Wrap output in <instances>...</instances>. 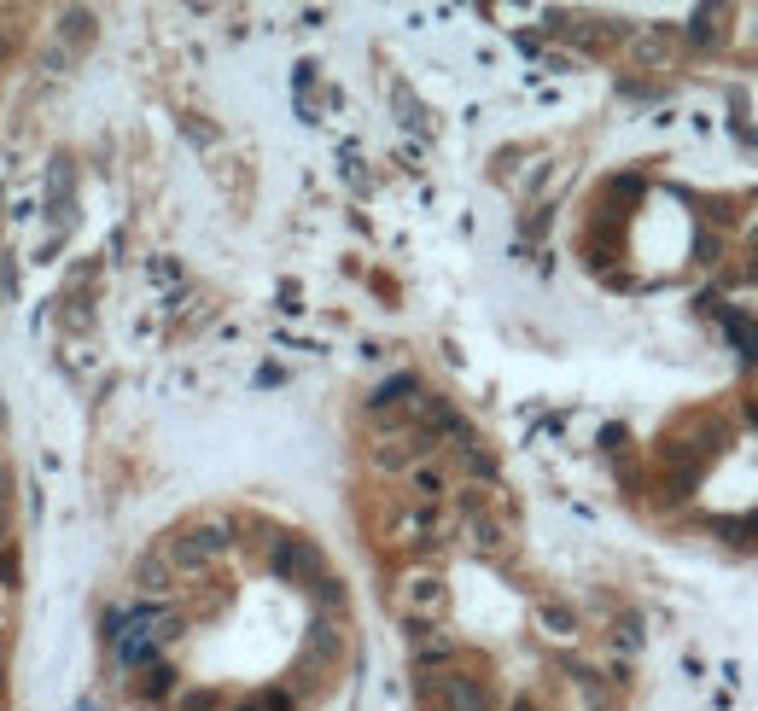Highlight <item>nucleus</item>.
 <instances>
[{
	"mask_svg": "<svg viewBox=\"0 0 758 711\" xmlns=\"http://www.w3.org/2000/svg\"><path fill=\"white\" fill-rule=\"evenodd\" d=\"M689 41H700V47L712 41V12H700V18H689Z\"/></svg>",
	"mask_w": 758,
	"mask_h": 711,
	"instance_id": "11",
	"label": "nucleus"
},
{
	"mask_svg": "<svg viewBox=\"0 0 758 711\" xmlns=\"http://www.w3.org/2000/svg\"><path fill=\"white\" fill-rule=\"evenodd\" d=\"M269 566H275L280 577H298V583H304V577H310L315 566H321V560H315V548H310V542L280 537V542H275V554H269Z\"/></svg>",
	"mask_w": 758,
	"mask_h": 711,
	"instance_id": "5",
	"label": "nucleus"
},
{
	"mask_svg": "<svg viewBox=\"0 0 758 711\" xmlns=\"http://www.w3.org/2000/svg\"><path fill=\"white\" fill-rule=\"evenodd\" d=\"M170 636H175V618H164V612H135L117 630V665H146Z\"/></svg>",
	"mask_w": 758,
	"mask_h": 711,
	"instance_id": "1",
	"label": "nucleus"
},
{
	"mask_svg": "<svg viewBox=\"0 0 758 711\" xmlns=\"http://www.w3.org/2000/svg\"><path fill=\"white\" fill-rule=\"evenodd\" d=\"M455 642L449 636H426V630H414V659H449Z\"/></svg>",
	"mask_w": 758,
	"mask_h": 711,
	"instance_id": "9",
	"label": "nucleus"
},
{
	"mask_svg": "<svg viewBox=\"0 0 758 711\" xmlns=\"http://www.w3.org/2000/svg\"><path fill=\"white\" fill-rule=\"evenodd\" d=\"M222 548H228V525H199V531H181L170 542V560L181 572H205Z\"/></svg>",
	"mask_w": 758,
	"mask_h": 711,
	"instance_id": "2",
	"label": "nucleus"
},
{
	"mask_svg": "<svg viewBox=\"0 0 758 711\" xmlns=\"http://www.w3.org/2000/svg\"><path fill=\"white\" fill-rule=\"evenodd\" d=\"M438 694H444V711H490V688L479 677H444Z\"/></svg>",
	"mask_w": 758,
	"mask_h": 711,
	"instance_id": "6",
	"label": "nucleus"
},
{
	"mask_svg": "<svg viewBox=\"0 0 758 711\" xmlns=\"http://www.w3.org/2000/svg\"><path fill=\"white\" fill-rule=\"evenodd\" d=\"M409 490L420 496V502H444L449 473L438 467V461H414V467H409Z\"/></svg>",
	"mask_w": 758,
	"mask_h": 711,
	"instance_id": "7",
	"label": "nucleus"
},
{
	"mask_svg": "<svg viewBox=\"0 0 758 711\" xmlns=\"http://www.w3.org/2000/svg\"><path fill=\"white\" fill-rule=\"evenodd\" d=\"M537 618H543V630H549L554 642H572V636H578V618H572L566 607H554V601H543V607H537Z\"/></svg>",
	"mask_w": 758,
	"mask_h": 711,
	"instance_id": "8",
	"label": "nucleus"
},
{
	"mask_svg": "<svg viewBox=\"0 0 758 711\" xmlns=\"http://www.w3.org/2000/svg\"><path fill=\"white\" fill-rule=\"evenodd\" d=\"M426 449H432V443L420 438V432H414V438H385L374 449V467L379 473H403V467H414V461H426Z\"/></svg>",
	"mask_w": 758,
	"mask_h": 711,
	"instance_id": "4",
	"label": "nucleus"
},
{
	"mask_svg": "<svg viewBox=\"0 0 758 711\" xmlns=\"http://www.w3.org/2000/svg\"><path fill=\"white\" fill-rule=\"evenodd\" d=\"M6 531H12V473L0 467V548H6Z\"/></svg>",
	"mask_w": 758,
	"mask_h": 711,
	"instance_id": "10",
	"label": "nucleus"
},
{
	"mask_svg": "<svg viewBox=\"0 0 758 711\" xmlns=\"http://www.w3.org/2000/svg\"><path fill=\"white\" fill-rule=\"evenodd\" d=\"M0 618H6V589H0Z\"/></svg>",
	"mask_w": 758,
	"mask_h": 711,
	"instance_id": "14",
	"label": "nucleus"
},
{
	"mask_svg": "<svg viewBox=\"0 0 758 711\" xmlns=\"http://www.w3.org/2000/svg\"><path fill=\"white\" fill-rule=\"evenodd\" d=\"M514 711H537V706H531V694H519V700H514Z\"/></svg>",
	"mask_w": 758,
	"mask_h": 711,
	"instance_id": "13",
	"label": "nucleus"
},
{
	"mask_svg": "<svg viewBox=\"0 0 758 711\" xmlns=\"http://www.w3.org/2000/svg\"><path fill=\"white\" fill-rule=\"evenodd\" d=\"M449 601V589H444V577L438 572H409L403 583H397V607L409 612V618H438Z\"/></svg>",
	"mask_w": 758,
	"mask_h": 711,
	"instance_id": "3",
	"label": "nucleus"
},
{
	"mask_svg": "<svg viewBox=\"0 0 758 711\" xmlns=\"http://www.w3.org/2000/svg\"><path fill=\"white\" fill-rule=\"evenodd\" d=\"M70 35H76V41L88 35V12H65V41H70Z\"/></svg>",
	"mask_w": 758,
	"mask_h": 711,
	"instance_id": "12",
	"label": "nucleus"
}]
</instances>
